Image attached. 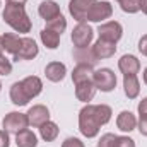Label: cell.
<instances>
[{
    "mask_svg": "<svg viewBox=\"0 0 147 147\" xmlns=\"http://www.w3.org/2000/svg\"><path fill=\"white\" fill-rule=\"evenodd\" d=\"M116 2H120V0H116Z\"/></svg>",
    "mask_w": 147,
    "mask_h": 147,
    "instance_id": "42",
    "label": "cell"
},
{
    "mask_svg": "<svg viewBox=\"0 0 147 147\" xmlns=\"http://www.w3.org/2000/svg\"><path fill=\"white\" fill-rule=\"evenodd\" d=\"M62 147H84V144H82V140L77 139V137H69V139L63 140Z\"/></svg>",
    "mask_w": 147,
    "mask_h": 147,
    "instance_id": "32",
    "label": "cell"
},
{
    "mask_svg": "<svg viewBox=\"0 0 147 147\" xmlns=\"http://www.w3.org/2000/svg\"><path fill=\"white\" fill-rule=\"evenodd\" d=\"M137 125H139V132H140L142 135H146V137H147V115H140V118H139Z\"/></svg>",
    "mask_w": 147,
    "mask_h": 147,
    "instance_id": "33",
    "label": "cell"
},
{
    "mask_svg": "<svg viewBox=\"0 0 147 147\" xmlns=\"http://www.w3.org/2000/svg\"><path fill=\"white\" fill-rule=\"evenodd\" d=\"M111 14H113V7H111L110 2H94L92 7H91L89 12H87L86 21L101 22V21H105V19H110Z\"/></svg>",
    "mask_w": 147,
    "mask_h": 147,
    "instance_id": "6",
    "label": "cell"
},
{
    "mask_svg": "<svg viewBox=\"0 0 147 147\" xmlns=\"http://www.w3.org/2000/svg\"><path fill=\"white\" fill-rule=\"evenodd\" d=\"M92 82L96 84V87L103 92H111L116 87V75L111 69H99L94 70L92 75Z\"/></svg>",
    "mask_w": 147,
    "mask_h": 147,
    "instance_id": "4",
    "label": "cell"
},
{
    "mask_svg": "<svg viewBox=\"0 0 147 147\" xmlns=\"http://www.w3.org/2000/svg\"><path fill=\"white\" fill-rule=\"evenodd\" d=\"M0 89H2V82H0Z\"/></svg>",
    "mask_w": 147,
    "mask_h": 147,
    "instance_id": "41",
    "label": "cell"
},
{
    "mask_svg": "<svg viewBox=\"0 0 147 147\" xmlns=\"http://www.w3.org/2000/svg\"><path fill=\"white\" fill-rule=\"evenodd\" d=\"M28 0H7V3H17V5H24Z\"/></svg>",
    "mask_w": 147,
    "mask_h": 147,
    "instance_id": "38",
    "label": "cell"
},
{
    "mask_svg": "<svg viewBox=\"0 0 147 147\" xmlns=\"http://www.w3.org/2000/svg\"><path fill=\"white\" fill-rule=\"evenodd\" d=\"M111 115H113V111H111V108L108 105H96V116H98L101 125H106L110 121Z\"/></svg>",
    "mask_w": 147,
    "mask_h": 147,
    "instance_id": "27",
    "label": "cell"
},
{
    "mask_svg": "<svg viewBox=\"0 0 147 147\" xmlns=\"http://www.w3.org/2000/svg\"><path fill=\"white\" fill-rule=\"evenodd\" d=\"M115 147H135V140L130 139V137H125V135H116V142Z\"/></svg>",
    "mask_w": 147,
    "mask_h": 147,
    "instance_id": "30",
    "label": "cell"
},
{
    "mask_svg": "<svg viewBox=\"0 0 147 147\" xmlns=\"http://www.w3.org/2000/svg\"><path fill=\"white\" fill-rule=\"evenodd\" d=\"M144 82H146V86H147V69L144 70Z\"/></svg>",
    "mask_w": 147,
    "mask_h": 147,
    "instance_id": "40",
    "label": "cell"
},
{
    "mask_svg": "<svg viewBox=\"0 0 147 147\" xmlns=\"http://www.w3.org/2000/svg\"><path fill=\"white\" fill-rule=\"evenodd\" d=\"M92 75H94V70H92L91 65L77 63L75 69L72 70V80L74 84H80V82H86V80H92Z\"/></svg>",
    "mask_w": 147,
    "mask_h": 147,
    "instance_id": "21",
    "label": "cell"
},
{
    "mask_svg": "<svg viewBox=\"0 0 147 147\" xmlns=\"http://www.w3.org/2000/svg\"><path fill=\"white\" fill-rule=\"evenodd\" d=\"M139 51L144 57H147V34H144V36L140 38V41H139Z\"/></svg>",
    "mask_w": 147,
    "mask_h": 147,
    "instance_id": "35",
    "label": "cell"
},
{
    "mask_svg": "<svg viewBox=\"0 0 147 147\" xmlns=\"http://www.w3.org/2000/svg\"><path fill=\"white\" fill-rule=\"evenodd\" d=\"M96 91H98V87H96V84L92 80H86V82L75 84V96L82 103L92 101V98L96 96Z\"/></svg>",
    "mask_w": 147,
    "mask_h": 147,
    "instance_id": "11",
    "label": "cell"
},
{
    "mask_svg": "<svg viewBox=\"0 0 147 147\" xmlns=\"http://www.w3.org/2000/svg\"><path fill=\"white\" fill-rule=\"evenodd\" d=\"M39 38H41V43H43L46 48H50V50L58 48V43H60V34H58V33H55V31L45 28V29L39 33Z\"/></svg>",
    "mask_w": 147,
    "mask_h": 147,
    "instance_id": "25",
    "label": "cell"
},
{
    "mask_svg": "<svg viewBox=\"0 0 147 147\" xmlns=\"http://www.w3.org/2000/svg\"><path fill=\"white\" fill-rule=\"evenodd\" d=\"M116 127L121 132H132V130H135V127H137L135 115L130 113V111H121L118 115V118H116Z\"/></svg>",
    "mask_w": 147,
    "mask_h": 147,
    "instance_id": "20",
    "label": "cell"
},
{
    "mask_svg": "<svg viewBox=\"0 0 147 147\" xmlns=\"http://www.w3.org/2000/svg\"><path fill=\"white\" fill-rule=\"evenodd\" d=\"M139 7H140V10L147 16V0H139Z\"/></svg>",
    "mask_w": 147,
    "mask_h": 147,
    "instance_id": "37",
    "label": "cell"
},
{
    "mask_svg": "<svg viewBox=\"0 0 147 147\" xmlns=\"http://www.w3.org/2000/svg\"><path fill=\"white\" fill-rule=\"evenodd\" d=\"M38 14L41 16V19H45L48 22V21L58 17L62 12H60V7H58L57 2H53V0H43L39 3V7H38Z\"/></svg>",
    "mask_w": 147,
    "mask_h": 147,
    "instance_id": "14",
    "label": "cell"
},
{
    "mask_svg": "<svg viewBox=\"0 0 147 147\" xmlns=\"http://www.w3.org/2000/svg\"><path fill=\"white\" fill-rule=\"evenodd\" d=\"M115 142H116V135L115 134H105L99 139L98 147H115Z\"/></svg>",
    "mask_w": 147,
    "mask_h": 147,
    "instance_id": "29",
    "label": "cell"
},
{
    "mask_svg": "<svg viewBox=\"0 0 147 147\" xmlns=\"http://www.w3.org/2000/svg\"><path fill=\"white\" fill-rule=\"evenodd\" d=\"M10 101L16 105V106H26L31 99L28 98L24 87H22V82H14L10 86Z\"/></svg>",
    "mask_w": 147,
    "mask_h": 147,
    "instance_id": "18",
    "label": "cell"
},
{
    "mask_svg": "<svg viewBox=\"0 0 147 147\" xmlns=\"http://www.w3.org/2000/svg\"><path fill=\"white\" fill-rule=\"evenodd\" d=\"M94 2H98V0H70L69 2V12L75 21L84 22L86 17H87L89 9L92 7Z\"/></svg>",
    "mask_w": 147,
    "mask_h": 147,
    "instance_id": "8",
    "label": "cell"
},
{
    "mask_svg": "<svg viewBox=\"0 0 147 147\" xmlns=\"http://www.w3.org/2000/svg\"><path fill=\"white\" fill-rule=\"evenodd\" d=\"M118 3H120L121 10L127 12V14H135V12L140 10V7H139V0H120Z\"/></svg>",
    "mask_w": 147,
    "mask_h": 147,
    "instance_id": "28",
    "label": "cell"
},
{
    "mask_svg": "<svg viewBox=\"0 0 147 147\" xmlns=\"http://www.w3.org/2000/svg\"><path fill=\"white\" fill-rule=\"evenodd\" d=\"M3 53V39H2V36H0V55Z\"/></svg>",
    "mask_w": 147,
    "mask_h": 147,
    "instance_id": "39",
    "label": "cell"
},
{
    "mask_svg": "<svg viewBox=\"0 0 147 147\" xmlns=\"http://www.w3.org/2000/svg\"><path fill=\"white\" fill-rule=\"evenodd\" d=\"M65 74H67V67L62 62H50L45 69L46 79L51 82H62L65 79Z\"/></svg>",
    "mask_w": 147,
    "mask_h": 147,
    "instance_id": "15",
    "label": "cell"
},
{
    "mask_svg": "<svg viewBox=\"0 0 147 147\" xmlns=\"http://www.w3.org/2000/svg\"><path fill=\"white\" fill-rule=\"evenodd\" d=\"M2 39H3V50L12 53V55H17V51L21 48V43H22V38L19 34H16V33H5L2 36Z\"/></svg>",
    "mask_w": 147,
    "mask_h": 147,
    "instance_id": "22",
    "label": "cell"
},
{
    "mask_svg": "<svg viewBox=\"0 0 147 147\" xmlns=\"http://www.w3.org/2000/svg\"><path fill=\"white\" fill-rule=\"evenodd\" d=\"M94 55L98 57V60H105V58H111L116 53V43L111 41H105V39H98L92 46Z\"/></svg>",
    "mask_w": 147,
    "mask_h": 147,
    "instance_id": "13",
    "label": "cell"
},
{
    "mask_svg": "<svg viewBox=\"0 0 147 147\" xmlns=\"http://www.w3.org/2000/svg\"><path fill=\"white\" fill-rule=\"evenodd\" d=\"M16 144H17V147H36L38 137L34 135V132L26 128V130L16 134Z\"/></svg>",
    "mask_w": 147,
    "mask_h": 147,
    "instance_id": "24",
    "label": "cell"
},
{
    "mask_svg": "<svg viewBox=\"0 0 147 147\" xmlns=\"http://www.w3.org/2000/svg\"><path fill=\"white\" fill-rule=\"evenodd\" d=\"M9 146H10L9 132L7 130H0V147H9Z\"/></svg>",
    "mask_w": 147,
    "mask_h": 147,
    "instance_id": "34",
    "label": "cell"
},
{
    "mask_svg": "<svg viewBox=\"0 0 147 147\" xmlns=\"http://www.w3.org/2000/svg\"><path fill=\"white\" fill-rule=\"evenodd\" d=\"M39 53V48H38L36 41L33 38H22V43H21V48L17 51V55H14V60H33L34 57H38Z\"/></svg>",
    "mask_w": 147,
    "mask_h": 147,
    "instance_id": "9",
    "label": "cell"
},
{
    "mask_svg": "<svg viewBox=\"0 0 147 147\" xmlns=\"http://www.w3.org/2000/svg\"><path fill=\"white\" fill-rule=\"evenodd\" d=\"M21 82H22V87H24V91H26V94H28L29 99L39 96L41 91H43V82H41V79L36 77V75H29V77L22 79Z\"/></svg>",
    "mask_w": 147,
    "mask_h": 147,
    "instance_id": "16",
    "label": "cell"
},
{
    "mask_svg": "<svg viewBox=\"0 0 147 147\" xmlns=\"http://www.w3.org/2000/svg\"><path fill=\"white\" fill-rule=\"evenodd\" d=\"M12 72V63L3 55H0V75H9Z\"/></svg>",
    "mask_w": 147,
    "mask_h": 147,
    "instance_id": "31",
    "label": "cell"
},
{
    "mask_svg": "<svg viewBox=\"0 0 147 147\" xmlns=\"http://www.w3.org/2000/svg\"><path fill=\"white\" fill-rule=\"evenodd\" d=\"M118 69L123 75H137V72L140 70V62L134 55H123L118 60Z\"/></svg>",
    "mask_w": 147,
    "mask_h": 147,
    "instance_id": "12",
    "label": "cell"
},
{
    "mask_svg": "<svg viewBox=\"0 0 147 147\" xmlns=\"http://www.w3.org/2000/svg\"><path fill=\"white\" fill-rule=\"evenodd\" d=\"M3 21L17 33H29L31 31V19L24 9V5H17V3H7L2 14Z\"/></svg>",
    "mask_w": 147,
    "mask_h": 147,
    "instance_id": "1",
    "label": "cell"
},
{
    "mask_svg": "<svg viewBox=\"0 0 147 147\" xmlns=\"http://www.w3.org/2000/svg\"><path fill=\"white\" fill-rule=\"evenodd\" d=\"M58 132H60V130H58V125L53 123V121H50V120L39 127V135H41V139H43L45 142H53V140H57Z\"/></svg>",
    "mask_w": 147,
    "mask_h": 147,
    "instance_id": "23",
    "label": "cell"
},
{
    "mask_svg": "<svg viewBox=\"0 0 147 147\" xmlns=\"http://www.w3.org/2000/svg\"><path fill=\"white\" fill-rule=\"evenodd\" d=\"M98 34H99V39L116 43L120 38L123 36V28H121L120 22L110 21V22H105V24H101V26L98 28Z\"/></svg>",
    "mask_w": 147,
    "mask_h": 147,
    "instance_id": "7",
    "label": "cell"
},
{
    "mask_svg": "<svg viewBox=\"0 0 147 147\" xmlns=\"http://www.w3.org/2000/svg\"><path fill=\"white\" fill-rule=\"evenodd\" d=\"M139 115H147V98H144L140 103H139Z\"/></svg>",
    "mask_w": 147,
    "mask_h": 147,
    "instance_id": "36",
    "label": "cell"
},
{
    "mask_svg": "<svg viewBox=\"0 0 147 147\" xmlns=\"http://www.w3.org/2000/svg\"><path fill=\"white\" fill-rule=\"evenodd\" d=\"M123 91L128 99H135L140 92V82L137 75H123Z\"/></svg>",
    "mask_w": 147,
    "mask_h": 147,
    "instance_id": "17",
    "label": "cell"
},
{
    "mask_svg": "<svg viewBox=\"0 0 147 147\" xmlns=\"http://www.w3.org/2000/svg\"><path fill=\"white\" fill-rule=\"evenodd\" d=\"M26 115H28V121H29L31 127H41L43 123H46L50 120V111H48V108L45 105L31 106Z\"/></svg>",
    "mask_w": 147,
    "mask_h": 147,
    "instance_id": "10",
    "label": "cell"
},
{
    "mask_svg": "<svg viewBox=\"0 0 147 147\" xmlns=\"http://www.w3.org/2000/svg\"><path fill=\"white\" fill-rule=\"evenodd\" d=\"M101 123L96 116V105H86L82 110L79 111V130L84 137L92 139L99 134Z\"/></svg>",
    "mask_w": 147,
    "mask_h": 147,
    "instance_id": "2",
    "label": "cell"
},
{
    "mask_svg": "<svg viewBox=\"0 0 147 147\" xmlns=\"http://www.w3.org/2000/svg\"><path fill=\"white\" fill-rule=\"evenodd\" d=\"M74 58L77 60V63H84V65H91V67H94L96 63H98V57L94 55V51H92V46L89 48H77L75 51H74Z\"/></svg>",
    "mask_w": 147,
    "mask_h": 147,
    "instance_id": "19",
    "label": "cell"
},
{
    "mask_svg": "<svg viewBox=\"0 0 147 147\" xmlns=\"http://www.w3.org/2000/svg\"><path fill=\"white\" fill-rule=\"evenodd\" d=\"M2 125H3V130H7L9 134H19V132H22L29 127L28 115L19 113V111H10L2 120Z\"/></svg>",
    "mask_w": 147,
    "mask_h": 147,
    "instance_id": "3",
    "label": "cell"
},
{
    "mask_svg": "<svg viewBox=\"0 0 147 147\" xmlns=\"http://www.w3.org/2000/svg\"><path fill=\"white\" fill-rule=\"evenodd\" d=\"M46 28H48V29H51V31H55V33H58V34H62V33L67 29V19L60 14L58 17H55V19L48 21V22H46Z\"/></svg>",
    "mask_w": 147,
    "mask_h": 147,
    "instance_id": "26",
    "label": "cell"
},
{
    "mask_svg": "<svg viewBox=\"0 0 147 147\" xmlns=\"http://www.w3.org/2000/svg\"><path fill=\"white\" fill-rule=\"evenodd\" d=\"M0 5H2V3H0Z\"/></svg>",
    "mask_w": 147,
    "mask_h": 147,
    "instance_id": "43",
    "label": "cell"
},
{
    "mask_svg": "<svg viewBox=\"0 0 147 147\" xmlns=\"http://www.w3.org/2000/svg\"><path fill=\"white\" fill-rule=\"evenodd\" d=\"M94 36V31L92 28L84 21V22H79L72 31V43L75 48H87L92 41Z\"/></svg>",
    "mask_w": 147,
    "mask_h": 147,
    "instance_id": "5",
    "label": "cell"
}]
</instances>
